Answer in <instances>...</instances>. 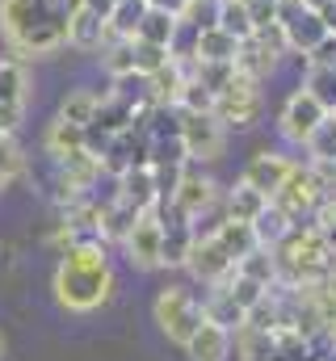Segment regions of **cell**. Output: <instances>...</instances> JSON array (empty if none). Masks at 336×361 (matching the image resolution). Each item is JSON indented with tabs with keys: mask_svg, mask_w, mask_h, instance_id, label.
<instances>
[{
	"mask_svg": "<svg viewBox=\"0 0 336 361\" xmlns=\"http://www.w3.org/2000/svg\"><path fill=\"white\" fill-rule=\"evenodd\" d=\"M80 4L84 0H0V55L21 63L59 55Z\"/></svg>",
	"mask_w": 336,
	"mask_h": 361,
	"instance_id": "1",
	"label": "cell"
},
{
	"mask_svg": "<svg viewBox=\"0 0 336 361\" xmlns=\"http://www.w3.org/2000/svg\"><path fill=\"white\" fill-rule=\"evenodd\" d=\"M51 290H55V302H59L64 311H72V315H92V311H101V307L114 298L118 273L109 269V265H105V269H76V265L59 261Z\"/></svg>",
	"mask_w": 336,
	"mask_h": 361,
	"instance_id": "2",
	"label": "cell"
},
{
	"mask_svg": "<svg viewBox=\"0 0 336 361\" xmlns=\"http://www.w3.org/2000/svg\"><path fill=\"white\" fill-rule=\"evenodd\" d=\"M152 315H156V324H160V332H164L172 345H189V336L198 332V324L206 319V307L185 290V286H164L160 294H156V302H152Z\"/></svg>",
	"mask_w": 336,
	"mask_h": 361,
	"instance_id": "3",
	"label": "cell"
},
{
	"mask_svg": "<svg viewBox=\"0 0 336 361\" xmlns=\"http://www.w3.org/2000/svg\"><path fill=\"white\" fill-rule=\"evenodd\" d=\"M265 114V92H260V80L244 76L236 68L232 85L215 92V118L227 126V130H252Z\"/></svg>",
	"mask_w": 336,
	"mask_h": 361,
	"instance_id": "4",
	"label": "cell"
},
{
	"mask_svg": "<svg viewBox=\"0 0 336 361\" xmlns=\"http://www.w3.org/2000/svg\"><path fill=\"white\" fill-rule=\"evenodd\" d=\"M181 118V143L193 164H215L227 152V126L215 118V109H176Z\"/></svg>",
	"mask_w": 336,
	"mask_h": 361,
	"instance_id": "5",
	"label": "cell"
},
{
	"mask_svg": "<svg viewBox=\"0 0 336 361\" xmlns=\"http://www.w3.org/2000/svg\"><path fill=\"white\" fill-rule=\"evenodd\" d=\"M328 114H332V109H328L316 92L299 85V89L282 101V109H277V135H282L290 147H307V139L316 135V126H320Z\"/></svg>",
	"mask_w": 336,
	"mask_h": 361,
	"instance_id": "6",
	"label": "cell"
},
{
	"mask_svg": "<svg viewBox=\"0 0 336 361\" xmlns=\"http://www.w3.org/2000/svg\"><path fill=\"white\" fill-rule=\"evenodd\" d=\"M219 202H223L219 180L206 177V173H202V164H193V160H189V164L181 169L176 189H172V210H176V214H185V219L198 227V223H202V219L219 206Z\"/></svg>",
	"mask_w": 336,
	"mask_h": 361,
	"instance_id": "7",
	"label": "cell"
},
{
	"mask_svg": "<svg viewBox=\"0 0 336 361\" xmlns=\"http://www.w3.org/2000/svg\"><path fill=\"white\" fill-rule=\"evenodd\" d=\"M30 92L34 89H30V72H25V63L0 55V130L17 135V126H21L25 109H30Z\"/></svg>",
	"mask_w": 336,
	"mask_h": 361,
	"instance_id": "8",
	"label": "cell"
},
{
	"mask_svg": "<svg viewBox=\"0 0 336 361\" xmlns=\"http://www.w3.org/2000/svg\"><path fill=\"white\" fill-rule=\"evenodd\" d=\"M122 248H126V261L135 269H143V273L160 269V257H164V219H160V206L139 214V223L131 227V235L122 240Z\"/></svg>",
	"mask_w": 336,
	"mask_h": 361,
	"instance_id": "9",
	"label": "cell"
},
{
	"mask_svg": "<svg viewBox=\"0 0 336 361\" xmlns=\"http://www.w3.org/2000/svg\"><path fill=\"white\" fill-rule=\"evenodd\" d=\"M320 197H324V185L316 180L311 164H294V173L286 177V185L273 193V202H277L294 223L311 219V214H316V206H320Z\"/></svg>",
	"mask_w": 336,
	"mask_h": 361,
	"instance_id": "10",
	"label": "cell"
},
{
	"mask_svg": "<svg viewBox=\"0 0 336 361\" xmlns=\"http://www.w3.org/2000/svg\"><path fill=\"white\" fill-rule=\"evenodd\" d=\"M185 269L193 281H202V286H219V281H227L232 273H236V261L223 252V244L215 240V235H198L193 240V252H189V261H185Z\"/></svg>",
	"mask_w": 336,
	"mask_h": 361,
	"instance_id": "11",
	"label": "cell"
},
{
	"mask_svg": "<svg viewBox=\"0 0 336 361\" xmlns=\"http://www.w3.org/2000/svg\"><path fill=\"white\" fill-rule=\"evenodd\" d=\"M294 164H299V160H290L286 152H256L248 164H244L240 180L252 185V189H260L265 197H273V193L286 185V177L294 173Z\"/></svg>",
	"mask_w": 336,
	"mask_h": 361,
	"instance_id": "12",
	"label": "cell"
},
{
	"mask_svg": "<svg viewBox=\"0 0 336 361\" xmlns=\"http://www.w3.org/2000/svg\"><path fill=\"white\" fill-rule=\"evenodd\" d=\"M114 185H118L114 197L131 202L135 210H156V206H164V197H160V180H156V169H152V164H135V169H126Z\"/></svg>",
	"mask_w": 336,
	"mask_h": 361,
	"instance_id": "13",
	"label": "cell"
},
{
	"mask_svg": "<svg viewBox=\"0 0 336 361\" xmlns=\"http://www.w3.org/2000/svg\"><path fill=\"white\" fill-rule=\"evenodd\" d=\"M277 63H282V51L269 42V38H260V34H252V38H244L240 42V55H236V68L244 72V76H252V80H269L273 72H277Z\"/></svg>",
	"mask_w": 336,
	"mask_h": 361,
	"instance_id": "14",
	"label": "cell"
},
{
	"mask_svg": "<svg viewBox=\"0 0 336 361\" xmlns=\"http://www.w3.org/2000/svg\"><path fill=\"white\" fill-rule=\"evenodd\" d=\"M232 332L223 328V324H215L210 315L198 324V332L189 336V345H185V353H189V361H227L232 357Z\"/></svg>",
	"mask_w": 336,
	"mask_h": 361,
	"instance_id": "15",
	"label": "cell"
},
{
	"mask_svg": "<svg viewBox=\"0 0 336 361\" xmlns=\"http://www.w3.org/2000/svg\"><path fill=\"white\" fill-rule=\"evenodd\" d=\"M42 152H47L55 164L80 156L84 152V126H76V122H68V118L55 114V118L47 122V130H42Z\"/></svg>",
	"mask_w": 336,
	"mask_h": 361,
	"instance_id": "16",
	"label": "cell"
},
{
	"mask_svg": "<svg viewBox=\"0 0 336 361\" xmlns=\"http://www.w3.org/2000/svg\"><path fill=\"white\" fill-rule=\"evenodd\" d=\"M105 42H109V21H105L97 8L80 4V13L72 17V34H68V47H72V51H80V55H97Z\"/></svg>",
	"mask_w": 336,
	"mask_h": 361,
	"instance_id": "17",
	"label": "cell"
},
{
	"mask_svg": "<svg viewBox=\"0 0 336 361\" xmlns=\"http://www.w3.org/2000/svg\"><path fill=\"white\" fill-rule=\"evenodd\" d=\"M139 214H143V210H135L131 202L109 197V202L101 206V240H105V244H122V240L131 235V227L139 223Z\"/></svg>",
	"mask_w": 336,
	"mask_h": 361,
	"instance_id": "18",
	"label": "cell"
},
{
	"mask_svg": "<svg viewBox=\"0 0 336 361\" xmlns=\"http://www.w3.org/2000/svg\"><path fill=\"white\" fill-rule=\"evenodd\" d=\"M240 55V38H232L227 30L210 25L198 34V63H236Z\"/></svg>",
	"mask_w": 336,
	"mask_h": 361,
	"instance_id": "19",
	"label": "cell"
},
{
	"mask_svg": "<svg viewBox=\"0 0 336 361\" xmlns=\"http://www.w3.org/2000/svg\"><path fill=\"white\" fill-rule=\"evenodd\" d=\"M210 235L223 244V252H227L236 265H240L252 248H256V231H252V223H240V219H223V223H219Z\"/></svg>",
	"mask_w": 336,
	"mask_h": 361,
	"instance_id": "20",
	"label": "cell"
},
{
	"mask_svg": "<svg viewBox=\"0 0 336 361\" xmlns=\"http://www.w3.org/2000/svg\"><path fill=\"white\" fill-rule=\"evenodd\" d=\"M273 197H265L260 189H252V185H244V180H236L227 193H223V206H227V219H240V223H252L265 206H269Z\"/></svg>",
	"mask_w": 336,
	"mask_h": 361,
	"instance_id": "21",
	"label": "cell"
},
{
	"mask_svg": "<svg viewBox=\"0 0 336 361\" xmlns=\"http://www.w3.org/2000/svg\"><path fill=\"white\" fill-rule=\"evenodd\" d=\"M290 227H294V219L277 206V202H269L256 219H252V231H256V244H265V248H277L286 235H290Z\"/></svg>",
	"mask_w": 336,
	"mask_h": 361,
	"instance_id": "22",
	"label": "cell"
},
{
	"mask_svg": "<svg viewBox=\"0 0 336 361\" xmlns=\"http://www.w3.org/2000/svg\"><path fill=\"white\" fill-rule=\"evenodd\" d=\"M101 101H105V97L97 89H68L64 101H59V118H68V122H76V126H92Z\"/></svg>",
	"mask_w": 336,
	"mask_h": 361,
	"instance_id": "23",
	"label": "cell"
},
{
	"mask_svg": "<svg viewBox=\"0 0 336 361\" xmlns=\"http://www.w3.org/2000/svg\"><path fill=\"white\" fill-rule=\"evenodd\" d=\"M101 68L109 80H126V76H139L135 72V38H109L101 47Z\"/></svg>",
	"mask_w": 336,
	"mask_h": 361,
	"instance_id": "24",
	"label": "cell"
},
{
	"mask_svg": "<svg viewBox=\"0 0 336 361\" xmlns=\"http://www.w3.org/2000/svg\"><path fill=\"white\" fill-rule=\"evenodd\" d=\"M148 8H152V0H118L109 8V38H139Z\"/></svg>",
	"mask_w": 336,
	"mask_h": 361,
	"instance_id": "25",
	"label": "cell"
},
{
	"mask_svg": "<svg viewBox=\"0 0 336 361\" xmlns=\"http://www.w3.org/2000/svg\"><path fill=\"white\" fill-rule=\"evenodd\" d=\"M236 269L244 273V277H252V281H260V286H269V290L282 281V269H277V248H265V244H256L248 257L236 265Z\"/></svg>",
	"mask_w": 336,
	"mask_h": 361,
	"instance_id": "26",
	"label": "cell"
},
{
	"mask_svg": "<svg viewBox=\"0 0 336 361\" xmlns=\"http://www.w3.org/2000/svg\"><path fill=\"white\" fill-rule=\"evenodd\" d=\"M219 30H227L232 38H252L256 34V21H252V8L248 0H219V21H215Z\"/></svg>",
	"mask_w": 336,
	"mask_h": 361,
	"instance_id": "27",
	"label": "cell"
},
{
	"mask_svg": "<svg viewBox=\"0 0 336 361\" xmlns=\"http://www.w3.org/2000/svg\"><path fill=\"white\" fill-rule=\"evenodd\" d=\"M176 30H181V17L176 13H168V8H148V17H143V25H139V38L143 42H156V47H172V38H176Z\"/></svg>",
	"mask_w": 336,
	"mask_h": 361,
	"instance_id": "28",
	"label": "cell"
},
{
	"mask_svg": "<svg viewBox=\"0 0 336 361\" xmlns=\"http://www.w3.org/2000/svg\"><path fill=\"white\" fill-rule=\"evenodd\" d=\"M64 261L76 265V269H105V265H109V248H105L101 235H80V240L64 252Z\"/></svg>",
	"mask_w": 336,
	"mask_h": 361,
	"instance_id": "29",
	"label": "cell"
},
{
	"mask_svg": "<svg viewBox=\"0 0 336 361\" xmlns=\"http://www.w3.org/2000/svg\"><path fill=\"white\" fill-rule=\"evenodd\" d=\"M307 164H336V114H328L320 126H316V135L307 139Z\"/></svg>",
	"mask_w": 336,
	"mask_h": 361,
	"instance_id": "30",
	"label": "cell"
},
{
	"mask_svg": "<svg viewBox=\"0 0 336 361\" xmlns=\"http://www.w3.org/2000/svg\"><path fill=\"white\" fill-rule=\"evenodd\" d=\"M30 173V164H25V152L17 147V135H8V130H0V177L8 180H21Z\"/></svg>",
	"mask_w": 336,
	"mask_h": 361,
	"instance_id": "31",
	"label": "cell"
},
{
	"mask_svg": "<svg viewBox=\"0 0 336 361\" xmlns=\"http://www.w3.org/2000/svg\"><path fill=\"white\" fill-rule=\"evenodd\" d=\"M219 286H223V290H227V294L236 298V307H244V311H252V307H256V302H260V298L269 294V286H260V281H252V277H244L240 269L232 273L227 281H219Z\"/></svg>",
	"mask_w": 336,
	"mask_h": 361,
	"instance_id": "32",
	"label": "cell"
},
{
	"mask_svg": "<svg viewBox=\"0 0 336 361\" xmlns=\"http://www.w3.org/2000/svg\"><path fill=\"white\" fill-rule=\"evenodd\" d=\"M168 59H172V51H168V47H156V42L135 38V72H139V76H156Z\"/></svg>",
	"mask_w": 336,
	"mask_h": 361,
	"instance_id": "33",
	"label": "cell"
},
{
	"mask_svg": "<svg viewBox=\"0 0 336 361\" xmlns=\"http://www.w3.org/2000/svg\"><path fill=\"white\" fill-rule=\"evenodd\" d=\"M303 89H311L328 109L336 114V68H307L303 76Z\"/></svg>",
	"mask_w": 336,
	"mask_h": 361,
	"instance_id": "34",
	"label": "cell"
},
{
	"mask_svg": "<svg viewBox=\"0 0 336 361\" xmlns=\"http://www.w3.org/2000/svg\"><path fill=\"white\" fill-rule=\"evenodd\" d=\"M193 76H198L210 92H219V89H227V85H232L236 63H198V72H193Z\"/></svg>",
	"mask_w": 336,
	"mask_h": 361,
	"instance_id": "35",
	"label": "cell"
},
{
	"mask_svg": "<svg viewBox=\"0 0 336 361\" xmlns=\"http://www.w3.org/2000/svg\"><path fill=\"white\" fill-rule=\"evenodd\" d=\"M76 240H80V231H76V227H72L68 219H59V223L51 227V235H47V244H51V248H55L59 257H64V252H68V248H72Z\"/></svg>",
	"mask_w": 336,
	"mask_h": 361,
	"instance_id": "36",
	"label": "cell"
},
{
	"mask_svg": "<svg viewBox=\"0 0 336 361\" xmlns=\"http://www.w3.org/2000/svg\"><path fill=\"white\" fill-rule=\"evenodd\" d=\"M307 59V68H336V34H328L311 55H303Z\"/></svg>",
	"mask_w": 336,
	"mask_h": 361,
	"instance_id": "37",
	"label": "cell"
},
{
	"mask_svg": "<svg viewBox=\"0 0 336 361\" xmlns=\"http://www.w3.org/2000/svg\"><path fill=\"white\" fill-rule=\"evenodd\" d=\"M320 17H324V25H328V34H336V0H328V4L320 8Z\"/></svg>",
	"mask_w": 336,
	"mask_h": 361,
	"instance_id": "38",
	"label": "cell"
},
{
	"mask_svg": "<svg viewBox=\"0 0 336 361\" xmlns=\"http://www.w3.org/2000/svg\"><path fill=\"white\" fill-rule=\"evenodd\" d=\"M0 357H4V332H0Z\"/></svg>",
	"mask_w": 336,
	"mask_h": 361,
	"instance_id": "39",
	"label": "cell"
},
{
	"mask_svg": "<svg viewBox=\"0 0 336 361\" xmlns=\"http://www.w3.org/2000/svg\"><path fill=\"white\" fill-rule=\"evenodd\" d=\"M4 189H8V180H4V177H0V193H4Z\"/></svg>",
	"mask_w": 336,
	"mask_h": 361,
	"instance_id": "40",
	"label": "cell"
}]
</instances>
